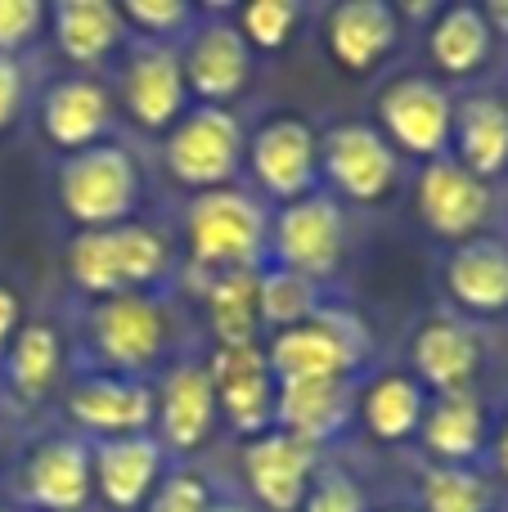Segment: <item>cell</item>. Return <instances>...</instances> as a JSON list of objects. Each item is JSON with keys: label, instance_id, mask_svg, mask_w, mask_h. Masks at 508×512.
Segmentation results:
<instances>
[{"label": "cell", "instance_id": "obj_1", "mask_svg": "<svg viewBox=\"0 0 508 512\" xmlns=\"http://www.w3.org/2000/svg\"><path fill=\"white\" fill-rule=\"evenodd\" d=\"M68 279L81 297L108 301L126 292H153L171 274V243L153 225L126 221L113 230H77L68 239Z\"/></svg>", "mask_w": 508, "mask_h": 512}, {"label": "cell", "instance_id": "obj_2", "mask_svg": "<svg viewBox=\"0 0 508 512\" xmlns=\"http://www.w3.org/2000/svg\"><path fill=\"white\" fill-rule=\"evenodd\" d=\"M189 261L212 279L225 270H261L270 243V216L248 189L225 185L194 194L185 207Z\"/></svg>", "mask_w": 508, "mask_h": 512}, {"label": "cell", "instance_id": "obj_3", "mask_svg": "<svg viewBox=\"0 0 508 512\" xmlns=\"http://www.w3.org/2000/svg\"><path fill=\"white\" fill-rule=\"evenodd\" d=\"M140 162L122 144H90L81 153H68L54 171L59 212L77 230H113L126 225L140 207Z\"/></svg>", "mask_w": 508, "mask_h": 512}, {"label": "cell", "instance_id": "obj_4", "mask_svg": "<svg viewBox=\"0 0 508 512\" xmlns=\"http://www.w3.org/2000/svg\"><path fill=\"white\" fill-rule=\"evenodd\" d=\"M171 342V319L153 292H126V297L90 301L86 310V346L95 355V373H122L144 378L162 364Z\"/></svg>", "mask_w": 508, "mask_h": 512}, {"label": "cell", "instance_id": "obj_5", "mask_svg": "<svg viewBox=\"0 0 508 512\" xmlns=\"http://www.w3.org/2000/svg\"><path fill=\"white\" fill-rule=\"evenodd\" d=\"M243 153H248V135H243L239 117L230 108L198 104L185 108L176 126L162 140V167L176 185L207 194V189H225L239 180Z\"/></svg>", "mask_w": 508, "mask_h": 512}, {"label": "cell", "instance_id": "obj_6", "mask_svg": "<svg viewBox=\"0 0 508 512\" xmlns=\"http://www.w3.org/2000/svg\"><path fill=\"white\" fill-rule=\"evenodd\" d=\"M266 252L275 265L302 274V279L320 283L333 274L347 252V212L333 194H306L297 203H284L270 221V243Z\"/></svg>", "mask_w": 508, "mask_h": 512}, {"label": "cell", "instance_id": "obj_7", "mask_svg": "<svg viewBox=\"0 0 508 512\" xmlns=\"http://www.w3.org/2000/svg\"><path fill=\"white\" fill-rule=\"evenodd\" d=\"M378 122H383V140L392 149L410 153L419 162H432L450 153L455 104H450L441 81L405 72V77L387 81L383 95H378Z\"/></svg>", "mask_w": 508, "mask_h": 512}, {"label": "cell", "instance_id": "obj_8", "mask_svg": "<svg viewBox=\"0 0 508 512\" xmlns=\"http://www.w3.org/2000/svg\"><path fill=\"white\" fill-rule=\"evenodd\" d=\"M176 54L185 90L198 104L221 108L225 99L243 95L252 81V50L230 14H198V23L185 32Z\"/></svg>", "mask_w": 508, "mask_h": 512}, {"label": "cell", "instance_id": "obj_9", "mask_svg": "<svg viewBox=\"0 0 508 512\" xmlns=\"http://www.w3.org/2000/svg\"><path fill=\"white\" fill-rule=\"evenodd\" d=\"M320 171L347 203H383L401 180V158L369 122H342L320 135Z\"/></svg>", "mask_w": 508, "mask_h": 512}, {"label": "cell", "instance_id": "obj_10", "mask_svg": "<svg viewBox=\"0 0 508 512\" xmlns=\"http://www.w3.org/2000/svg\"><path fill=\"white\" fill-rule=\"evenodd\" d=\"M419 216L441 243H473L486 234L495 212V194L486 180H477L473 171H464L455 158H432L419 167Z\"/></svg>", "mask_w": 508, "mask_h": 512}, {"label": "cell", "instance_id": "obj_11", "mask_svg": "<svg viewBox=\"0 0 508 512\" xmlns=\"http://www.w3.org/2000/svg\"><path fill=\"white\" fill-rule=\"evenodd\" d=\"M243 162L257 176V189L275 198L279 207L297 203V198L315 194V176H320V135L302 122V117H270L248 135V153Z\"/></svg>", "mask_w": 508, "mask_h": 512}, {"label": "cell", "instance_id": "obj_12", "mask_svg": "<svg viewBox=\"0 0 508 512\" xmlns=\"http://www.w3.org/2000/svg\"><path fill=\"white\" fill-rule=\"evenodd\" d=\"M207 378H212L216 391V414L243 432L252 436L270 432L275 427V369L266 360V346L248 342V346H216L212 360H207Z\"/></svg>", "mask_w": 508, "mask_h": 512}, {"label": "cell", "instance_id": "obj_13", "mask_svg": "<svg viewBox=\"0 0 508 512\" xmlns=\"http://www.w3.org/2000/svg\"><path fill=\"white\" fill-rule=\"evenodd\" d=\"M68 423L86 441H113V436L153 432V387L144 378L122 373H81L63 396Z\"/></svg>", "mask_w": 508, "mask_h": 512}, {"label": "cell", "instance_id": "obj_14", "mask_svg": "<svg viewBox=\"0 0 508 512\" xmlns=\"http://www.w3.org/2000/svg\"><path fill=\"white\" fill-rule=\"evenodd\" d=\"M360 333L351 319L338 315H315L297 328H284V333H270L266 360L275 369V382L288 378H351L360 369Z\"/></svg>", "mask_w": 508, "mask_h": 512}, {"label": "cell", "instance_id": "obj_15", "mask_svg": "<svg viewBox=\"0 0 508 512\" xmlns=\"http://www.w3.org/2000/svg\"><path fill=\"white\" fill-rule=\"evenodd\" d=\"M95 495L90 481V441L77 432L45 436L18 468V499L27 512H81Z\"/></svg>", "mask_w": 508, "mask_h": 512}, {"label": "cell", "instance_id": "obj_16", "mask_svg": "<svg viewBox=\"0 0 508 512\" xmlns=\"http://www.w3.org/2000/svg\"><path fill=\"white\" fill-rule=\"evenodd\" d=\"M216 391L207 364H171L162 391H153V441L162 454H194L207 445L216 427Z\"/></svg>", "mask_w": 508, "mask_h": 512}, {"label": "cell", "instance_id": "obj_17", "mask_svg": "<svg viewBox=\"0 0 508 512\" xmlns=\"http://www.w3.org/2000/svg\"><path fill=\"white\" fill-rule=\"evenodd\" d=\"M189 90L176 45L140 41L122 63V108L140 131H171L185 117Z\"/></svg>", "mask_w": 508, "mask_h": 512}, {"label": "cell", "instance_id": "obj_18", "mask_svg": "<svg viewBox=\"0 0 508 512\" xmlns=\"http://www.w3.org/2000/svg\"><path fill=\"white\" fill-rule=\"evenodd\" d=\"M315 472H320V450L297 436L270 432L252 436L248 450H243V477H248V490L257 495V504H266L270 512H297L311 490Z\"/></svg>", "mask_w": 508, "mask_h": 512}, {"label": "cell", "instance_id": "obj_19", "mask_svg": "<svg viewBox=\"0 0 508 512\" xmlns=\"http://www.w3.org/2000/svg\"><path fill=\"white\" fill-rule=\"evenodd\" d=\"M162 463H167V454L153 441V432L90 441V481H95V495L113 512H135L149 504V495L162 481Z\"/></svg>", "mask_w": 508, "mask_h": 512}, {"label": "cell", "instance_id": "obj_20", "mask_svg": "<svg viewBox=\"0 0 508 512\" xmlns=\"http://www.w3.org/2000/svg\"><path fill=\"white\" fill-rule=\"evenodd\" d=\"M108 126H113V95L99 77H59L41 95V135L68 158L90 144H104Z\"/></svg>", "mask_w": 508, "mask_h": 512}, {"label": "cell", "instance_id": "obj_21", "mask_svg": "<svg viewBox=\"0 0 508 512\" xmlns=\"http://www.w3.org/2000/svg\"><path fill=\"white\" fill-rule=\"evenodd\" d=\"M396 41H401V18L387 0H347L324 18V50L351 77L383 68Z\"/></svg>", "mask_w": 508, "mask_h": 512}, {"label": "cell", "instance_id": "obj_22", "mask_svg": "<svg viewBox=\"0 0 508 512\" xmlns=\"http://www.w3.org/2000/svg\"><path fill=\"white\" fill-rule=\"evenodd\" d=\"M351 414H356L351 378H288L275 391V427L315 450L333 441L351 423Z\"/></svg>", "mask_w": 508, "mask_h": 512}, {"label": "cell", "instance_id": "obj_23", "mask_svg": "<svg viewBox=\"0 0 508 512\" xmlns=\"http://www.w3.org/2000/svg\"><path fill=\"white\" fill-rule=\"evenodd\" d=\"M446 292L459 310L468 315H508V239H482L459 243L455 252L446 256Z\"/></svg>", "mask_w": 508, "mask_h": 512}, {"label": "cell", "instance_id": "obj_24", "mask_svg": "<svg viewBox=\"0 0 508 512\" xmlns=\"http://www.w3.org/2000/svg\"><path fill=\"white\" fill-rule=\"evenodd\" d=\"M414 373H419L423 391H473V378L482 369V342L464 319H428V324L414 333L410 346Z\"/></svg>", "mask_w": 508, "mask_h": 512}, {"label": "cell", "instance_id": "obj_25", "mask_svg": "<svg viewBox=\"0 0 508 512\" xmlns=\"http://www.w3.org/2000/svg\"><path fill=\"white\" fill-rule=\"evenodd\" d=\"M450 158L477 180H500L508 171V104L500 95H468L455 104V122H450Z\"/></svg>", "mask_w": 508, "mask_h": 512}, {"label": "cell", "instance_id": "obj_26", "mask_svg": "<svg viewBox=\"0 0 508 512\" xmlns=\"http://www.w3.org/2000/svg\"><path fill=\"white\" fill-rule=\"evenodd\" d=\"M54 45L68 63L77 68H99L108 54H117L126 45V23H122V9L108 5V0H59L50 9V23Z\"/></svg>", "mask_w": 508, "mask_h": 512}, {"label": "cell", "instance_id": "obj_27", "mask_svg": "<svg viewBox=\"0 0 508 512\" xmlns=\"http://www.w3.org/2000/svg\"><path fill=\"white\" fill-rule=\"evenodd\" d=\"M419 441L441 468H468L482 454V441H486L482 400L473 391H446V396L428 400L419 423Z\"/></svg>", "mask_w": 508, "mask_h": 512}, {"label": "cell", "instance_id": "obj_28", "mask_svg": "<svg viewBox=\"0 0 508 512\" xmlns=\"http://www.w3.org/2000/svg\"><path fill=\"white\" fill-rule=\"evenodd\" d=\"M63 378V333L50 319H32L14 333L5 360H0V382L14 391L18 400L36 405L54 391V382Z\"/></svg>", "mask_w": 508, "mask_h": 512}, {"label": "cell", "instance_id": "obj_29", "mask_svg": "<svg viewBox=\"0 0 508 512\" xmlns=\"http://www.w3.org/2000/svg\"><path fill=\"white\" fill-rule=\"evenodd\" d=\"M428 54L446 77H455V81L477 77L495 54V32L477 5L437 9V18L428 27Z\"/></svg>", "mask_w": 508, "mask_h": 512}, {"label": "cell", "instance_id": "obj_30", "mask_svg": "<svg viewBox=\"0 0 508 512\" xmlns=\"http://www.w3.org/2000/svg\"><path fill=\"white\" fill-rule=\"evenodd\" d=\"M360 423L378 445H401L419 432L423 409H428V391L419 387L414 373H383L374 378L356 400Z\"/></svg>", "mask_w": 508, "mask_h": 512}, {"label": "cell", "instance_id": "obj_31", "mask_svg": "<svg viewBox=\"0 0 508 512\" xmlns=\"http://www.w3.org/2000/svg\"><path fill=\"white\" fill-rule=\"evenodd\" d=\"M203 306H207V324H212L216 346H248L261 337L257 270L212 274L203 288Z\"/></svg>", "mask_w": 508, "mask_h": 512}, {"label": "cell", "instance_id": "obj_32", "mask_svg": "<svg viewBox=\"0 0 508 512\" xmlns=\"http://www.w3.org/2000/svg\"><path fill=\"white\" fill-rule=\"evenodd\" d=\"M257 310H261V328H270V333L297 328L320 315V283L302 279V274L284 270V265L257 270Z\"/></svg>", "mask_w": 508, "mask_h": 512}, {"label": "cell", "instance_id": "obj_33", "mask_svg": "<svg viewBox=\"0 0 508 512\" xmlns=\"http://www.w3.org/2000/svg\"><path fill=\"white\" fill-rule=\"evenodd\" d=\"M423 512H495V490L473 468H428L423 472Z\"/></svg>", "mask_w": 508, "mask_h": 512}, {"label": "cell", "instance_id": "obj_34", "mask_svg": "<svg viewBox=\"0 0 508 512\" xmlns=\"http://www.w3.org/2000/svg\"><path fill=\"white\" fill-rule=\"evenodd\" d=\"M230 18L239 27V36L248 41V50L279 54L297 36V23L306 18V9L293 5V0H252V5L234 9Z\"/></svg>", "mask_w": 508, "mask_h": 512}, {"label": "cell", "instance_id": "obj_35", "mask_svg": "<svg viewBox=\"0 0 508 512\" xmlns=\"http://www.w3.org/2000/svg\"><path fill=\"white\" fill-rule=\"evenodd\" d=\"M117 9H122L126 32H135L149 45H171L198 23V9L185 0H126Z\"/></svg>", "mask_w": 508, "mask_h": 512}, {"label": "cell", "instance_id": "obj_36", "mask_svg": "<svg viewBox=\"0 0 508 512\" xmlns=\"http://www.w3.org/2000/svg\"><path fill=\"white\" fill-rule=\"evenodd\" d=\"M50 9L41 0H0V59H18L27 45L41 41Z\"/></svg>", "mask_w": 508, "mask_h": 512}, {"label": "cell", "instance_id": "obj_37", "mask_svg": "<svg viewBox=\"0 0 508 512\" xmlns=\"http://www.w3.org/2000/svg\"><path fill=\"white\" fill-rule=\"evenodd\" d=\"M365 490L351 472L329 468V472H315L311 490L302 499V512H365Z\"/></svg>", "mask_w": 508, "mask_h": 512}, {"label": "cell", "instance_id": "obj_38", "mask_svg": "<svg viewBox=\"0 0 508 512\" xmlns=\"http://www.w3.org/2000/svg\"><path fill=\"white\" fill-rule=\"evenodd\" d=\"M216 499L198 472H162L158 490L149 495L144 512H207Z\"/></svg>", "mask_w": 508, "mask_h": 512}, {"label": "cell", "instance_id": "obj_39", "mask_svg": "<svg viewBox=\"0 0 508 512\" xmlns=\"http://www.w3.org/2000/svg\"><path fill=\"white\" fill-rule=\"evenodd\" d=\"M27 104V72L18 59H0V135L18 122Z\"/></svg>", "mask_w": 508, "mask_h": 512}, {"label": "cell", "instance_id": "obj_40", "mask_svg": "<svg viewBox=\"0 0 508 512\" xmlns=\"http://www.w3.org/2000/svg\"><path fill=\"white\" fill-rule=\"evenodd\" d=\"M18 328H23V301H18V292L9 283H0V360H5Z\"/></svg>", "mask_w": 508, "mask_h": 512}, {"label": "cell", "instance_id": "obj_41", "mask_svg": "<svg viewBox=\"0 0 508 512\" xmlns=\"http://www.w3.org/2000/svg\"><path fill=\"white\" fill-rule=\"evenodd\" d=\"M482 14H486V23H491L495 36H508V0H495V5H486Z\"/></svg>", "mask_w": 508, "mask_h": 512}, {"label": "cell", "instance_id": "obj_42", "mask_svg": "<svg viewBox=\"0 0 508 512\" xmlns=\"http://www.w3.org/2000/svg\"><path fill=\"white\" fill-rule=\"evenodd\" d=\"M495 468H500V477L508 481V423L495 432Z\"/></svg>", "mask_w": 508, "mask_h": 512}, {"label": "cell", "instance_id": "obj_43", "mask_svg": "<svg viewBox=\"0 0 508 512\" xmlns=\"http://www.w3.org/2000/svg\"><path fill=\"white\" fill-rule=\"evenodd\" d=\"M207 512H248V508H243V504H230V499H221V504H212Z\"/></svg>", "mask_w": 508, "mask_h": 512}, {"label": "cell", "instance_id": "obj_44", "mask_svg": "<svg viewBox=\"0 0 508 512\" xmlns=\"http://www.w3.org/2000/svg\"><path fill=\"white\" fill-rule=\"evenodd\" d=\"M0 445H5V423H0Z\"/></svg>", "mask_w": 508, "mask_h": 512}, {"label": "cell", "instance_id": "obj_45", "mask_svg": "<svg viewBox=\"0 0 508 512\" xmlns=\"http://www.w3.org/2000/svg\"><path fill=\"white\" fill-rule=\"evenodd\" d=\"M387 512H414V508H387Z\"/></svg>", "mask_w": 508, "mask_h": 512}, {"label": "cell", "instance_id": "obj_46", "mask_svg": "<svg viewBox=\"0 0 508 512\" xmlns=\"http://www.w3.org/2000/svg\"><path fill=\"white\" fill-rule=\"evenodd\" d=\"M0 512H14V508H0Z\"/></svg>", "mask_w": 508, "mask_h": 512}, {"label": "cell", "instance_id": "obj_47", "mask_svg": "<svg viewBox=\"0 0 508 512\" xmlns=\"http://www.w3.org/2000/svg\"><path fill=\"white\" fill-rule=\"evenodd\" d=\"M504 104H508V99H504Z\"/></svg>", "mask_w": 508, "mask_h": 512}]
</instances>
